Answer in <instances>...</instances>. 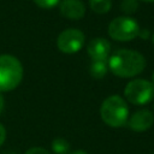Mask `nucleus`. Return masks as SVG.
Returning <instances> with one entry per match:
<instances>
[{"instance_id":"nucleus-15","label":"nucleus","mask_w":154,"mask_h":154,"mask_svg":"<svg viewBox=\"0 0 154 154\" xmlns=\"http://www.w3.org/2000/svg\"><path fill=\"white\" fill-rule=\"evenodd\" d=\"M25 154H51L47 149L41 148V147H32L25 152Z\"/></svg>"},{"instance_id":"nucleus-14","label":"nucleus","mask_w":154,"mask_h":154,"mask_svg":"<svg viewBox=\"0 0 154 154\" xmlns=\"http://www.w3.org/2000/svg\"><path fill=\"white\" fill-rule=\"evenodd\" d=\"M60 0H34V2L42 8H52L59 4Z\"/></svg>"},{"instance_id":"nucleus-1","label":"nucleus","mask_w":154,"mask_h":154,"mask_svg":"<svg viewBox=\"0 0 154 154\" xmlns=\"http://www.w3.org/2000/svg\"><path fill=\"white\" fill-rule=\"evenodd\" d=\"M111 72L122 78H130L140 75L146 67L144 57L132 49H118L107 61Z\"/></svg>"},{"instance_id":"nucleus-3","label":"nucleus","mask_w":154,"mask_h":154,"mask_svg":"<svg viewBox=\"0 0 154 154\" xmlns=\"http://www.w3.org/2000/svg\"><path fill=\"white\" fill-rule=\"evenodd\" d=\"M22 63L13 55H0V93L16 89L23 78Z\"/></svg>"},{"instance_id":"nucleus-7","label":"nucleus","mask_w":154,"mask_h":154,"mask_svg":"<svg viewBox=\"0 0 154 154\" xmlns=\"http://www.w3.org/2000/svg\"><path fill=\"white\" fill-rule=\"evenodd\" d=\"M154 123V116L149 109H140L135 112L128 120V125L136 132H142L152 128Z\"/></svg>"},{"instance_id":"nucleus-13","label":"nucleus","mask_w":154,"mask_h":154,"mask_svg":"<svg viewBox=\"0 0 154 154\" xmlns=\"http://www.w3.org/2000/svg\"><path fill=\"white\" fill-rule=\"evenodd\" d=\"M120 8L124 13L126 14H131L137 10V1L136 0H123Z\"/></svg>"},{"instance_id":"nucleus-18","label":"nucleus","mask_w":154,"mask_h":154,"mask_svg":"<svg viewBox=\"0 0 154 154\" xmlns=\"http://www.w3.org/2000/svg\"><path fill=\"white\" fill-rule=\"evenodd\" d=\"M69 154H88V153L84 152V150H82V149H77V150H73V152H71Z\"/></svg>"},{"instance_id":"nucleus-11","label":"nucleus","mask_w":154,"mask_h":154,"mask_svg":"<svg viewBox=\"0 0 154 154\" xmlns=\"http://www.w3.org/2000/svg\"><path fill=\"white\" fill-rule=\"evenodd\" d=\"M89 6L95 13L103 14L111 10L112 0H89Z\"/></svg>"},{"instance_id":"nucleus-12","label":"nucleus","mask_w":154,"mask_h":154,"mask_svg":"<svg viewBox=\"0 0 154 154\" xmlns=\"http://www.w3.org/2000/svg\"><path fill=\"white\" fill-rule=\"evenodd\" d=\"M52 150L55 154H69L70 153V143L65 138H55L52 141Z\"/></svg>"},{"instance_id":"nucleus-17","label":"nucleus","mask_w":154,"mask_h":154,"mask_svg":"<svg viewBox=\"0 0 154 154\" xmlns=\"http://www.w3.org/2000/svg\"><path fill=\"white\" fill-rule=\"evenodd\" d=\"M4 106H5V100H4V97H2V95L0 93V114H1V112L4 109Z\"/></svg>"},{"instance_id":"nucleus-22","label":"nucleus","mask_w":154,"mask_h":154,"mask_svg":"<svg viewBox=\"0 0 154 154\" xmlns=\"http://www.w3.org/2000/svg\"><path fill=\"white\" fill-rule=\"evenodd\" d=\"M153 154H154V153H153Z\"/></svg>"},{"instance_id":"nucleus-20","label":"nucleus","mask_w":154,"mask_h":154,"mask_svg":"<svg viewBox=\"0 0 154 154\" xmlns=\"http://www.w3.org/2000/svg\"><path fill=\"white\" fill-rule=\"evenodd\" d=\"M142 1H146V2H154V0H142Z\"/></svg>"},{"instance_id":"nucleus-19","label":"nucleus","mask_w":154,"mask_h":154,"mask_svg":"<svg viewBox=\"0 0 154 154\" xmlns=\"http://www.w3.org/2000/svg\"><path fill=\"white\" fill-rule=\"evenodd\" d=\"M152 83L154 84V71H153V73H152Z\"/></svg>"},{"instance_id":"nucleus-21","label":"nucleus","mask_w":154,"mask_h":154,"mask_svg":"<svg viewBox=\"0 0 154 154\" xmlns=\"http://www.w3.org/2000/svg\"><path fill=\"white\" fill-rule=\"evenodd\" d=\"M152 41H153V45H154V34H153V38H152Z\"/></svg>"},{"instance_id":"nucleus-6","label":"nucleus","mask_w":154,"mask_h":154,"mask_svg":"<svg viewBox=\"0 0 154 154\" xmlns=\"http://www.w3.org/2000/svg\"><path fill=\"white\" fill-rule=\"evenodd\" d=\"M84 45V34L78 29H66L61 31L57 40V46L60 52L72 54L78 52Z\"/></svg>"},{"instance_id":"nucleus-8","label":"nucleus","mask_w":154,"mask_h":154,"mask_svg":"<svg viewBox=\"0 0 154 154\" xmlns=\"http://www.w3.org/2000/svg\"><path fill=\"white\" fill-rule=\"evenodd\" d=\"M87 52L93 60H106L111 52V45L103 37H95L89 41Z\"/></svg>"},{"instance_id":"nucleus-4","label":"nucleus","mask_w":154,"mask_h":154,"mask_svg":"<svg viewBox=\"0 0 154 154\" xmlns=\"http://www.w3.org/2000/svg\"><path fill=\"white\" fill-rule=\"evenodd\" d=\"M140 31L138 23L128 16L117 17L108 24V35L116 41H131L140 35Z\"/></svg>"},{"instance_id":"nucleus-10","label":"nucleus","mask_w":154,"mask_h":154,"mask_svg":"<svg viewBox=\"0 0 154 154\" xmlns=\"http://www.w3.org/2000/svg\"><path fill=\"white\" fill-rule=\"evenodd\" d=\"M108 71V64L107 60H93V63L89 66V73L95 79L103 78Z\"/></svg>"},{"instance_id":"nucleus-5","label":"nucleus","mask_w":154,"mask_h":154,"mask_svg":"<svg viewBox=\"0 0 154 154\" xmlns=\"http://www.w3.org/2000/svg\"><path fill=\"white\" fill-rule=\"evenodd\" d=\"M124 95L132 105H146L154 99V84L142 78L132 79L126 84Z\"/></svg>"},{"instance_id":"nucleus-9","label":"nucleus","mask_w":154,"mask_h":154,"mask_svg":"<svg viewBox=\"0 0 154 154\" xmlns=\"http://www.w3.org/2000/svg\"><path fill=\"white\" fill-rule=\"evenodd\" d=\"M60 13L69 19H81L85 13V6L81 0H63L59 5Z\"/></svg>"},{"instance_id":"nucleus-2","label":"nucleus","mask_w":154,"mask_h":154,"mask_svg":"<svg viewBox=\"0 0 154 154\" xmlns=\"http://www.w3.org/2000/svg\"><path fill=\"white\" fill-rule=\"evenodd\" d=\"M100 116L108 126L120 128L125 125L129 119L128 103L119 95H111L103 100L100 107Z\"/></svg>"},{"instance_id":"nucleus-16","label":"nucleus","mask_w":154,"mask_h":154,"mask_svg":"<svg viewBox=\"0 0 154 154\" xmlns=\"http://www.w3.org/2000/svg\"><path fill=\"white\" fill-rule=\"evenodd\" d=\"M6 140V129L2 124H0V147Z\"/></svg>"}]
</instances>
